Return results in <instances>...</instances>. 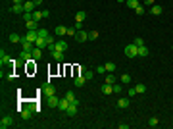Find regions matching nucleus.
I'll return each mask as SVG.
<instances>
[{"label": "nucleus", "instance_id": "obj_1", "mask_svg": "<svg viewBox=\"0 0 173 129\" xmlns=\"http://www.w3.org/2000/svg\"><path fill=\"white\" fill-rule=\"evenodd\" d=\"M125 56H127V58H137V56H139V46L135 45H127L125 46Z\"/></svg>", "mask_w": 173, "mask_h": 129}, {"label": "nucleus", "instance_id": "obj_2", "mask_svg": "<svg viewBox=\"0 0 173 129\" xmlns=\"http://www.w3.org/2000/svg\"><path fill=\"white\" fill-rule=\"evenodd\" d=\"M13 125V118L12 116H4L2 120H0V127L2 129H8V127H12Z\"/></svg>", "mask_w": 173, "mask_h": 129}, {"label": "nucleus", "instance_id": "obj_3", "mask_svg": "<svg viewBox=\"0 0 173 129\" xmlns=\"http://www.w3.org/2000/svg\"><path fill=\"white\" fill-rule=\"evenodd\" d=\"M19 45L23 46V50H27V52H33V48H35V43L27 41L25 37H21V43H19Z\"/></svg>", "mask_w": 173, "mask_h": 129}, {"label": "nucleus", "instance_id": "obj_4", "mask_svg": "<svg viewBox=\"0 0 173 129\" xmlns=\"http://www.w3.org/2000/svg\"><path fill=\"white\" fill-rule=\"evenodd\" d=\"M19 116H21V120H31V118H33V110L29 108V106H27V108H21Z\"/></svg>", "mask_w": 173, "mask_h": 129}, {"label": "nucleus", "instance_id": "obj_5", "mask_svg": "<svg viewBox=\"0 0 173 129\" xmlns=\"http://www.w3.org/2000/svg\"><path fill=\"white\" fill-rule=\"evenodd\" d=\"M42 93H44L46 97H52V95H56V87H54L52 83H46L44 89H42Z\"/></svg>", "mask_w": 173, "mask_h": 129}, {"label": "nucleus", "instance_id": "obj_6", "mask_svg": "<svg viewBox=\"0 0 173 129\" xmlns=\"http://www.w3.org/2000/svg\"><path fill=\"white\" fill-rule=\"evenodd\" d=\"M77 108H79V100L71 102V104H69V108L65 110V114H67V116H75V114H77Z\"/></svg>", "mask_w": 173, "mask_h": 129}, {"label": "nucleus", "instance_id": "obj_7", "mask_svg": "<svg viewBox=\"0 0 173 129\" xmlns=\"http://www.w3.org/2000/svg\"><path fill=\"white\" fill-rule=\"evenodd\" d=\"M75 41H79V43H83V41H89V33L83 31V29H81V31H77V33H75Z\"/></svg>", "mask_w": 173, "mask_h": 129}, {"label": "nucleus", "instance_id": "obj_8", "mask_svg": "<svg viewBox=\"0 0 173 129\" xmlns=\"http://www.w3.org/2000/svg\"><path fill=\"white\" fill-rule=\"evenodd\" d=\"M12 62H13V60L10 58V56H8L4 50L0 52V64H2V66H8V64H12Z\"/></svg>", "mask_w": 173, "mask_h": 129}, {"label": "nucleus", "instance_id": "obj_9", "mask_svg": "<svg viewBox=\"0 0 173 129\" xmlns=\"http://www.w3.org/2000/svg\"><path fill=\"white\" fill-rule=\"evenodd\" d=\"M25 39L31 41V43H37V39H38V29H37V31H27L25 33Z\"/></svg>", "mask_w": 173, "mask_h": 129}, {"label": "nucleus", "instance_id": "obj_10", "mask_svg": "<svg viewBox=\"0 0 173 129\" xmlns=\"http://www.w3.org/2000/svg\"><path fill=\"white\" fill-rule=\"evenodd\" d=\"M54 50L65 52V50H67V45H65V41H56V43H54Z\"/></svg>", "mask_w": 173, "mask_h": 129}, {"label": "nucleus", "instance_id": "obj_11", "mask_svg": "<svg viewBox=\"0 0 173 129\" xmlns=\"http://www.w3.org/2000/svg\"><path fill=\"white\" fill-rule=\"evenodd\" d=\"M19 60L21 62H29V60H33V52H27V50H21V54H19Z\"/></svg>", "mask_w": 173, "mask_h": 129}, {"label": "nucleus", "instance_id": "obj_12", "mask_svg": "<svg viewBox=\"0 0 173 129\" xmlns=\"http://www.w3.org/2000/svg\"><path fill=\"white\" fill-rule=\"evenodd\" d=\"M50 54H52V58L56 60V62H62V60H64V56H65V52H60V50H52Z\"/></svg>", "mask_w": 173, "mask_h": 129}, {"label": "nucleus", "instance_id": "obj_13", "mask_svg": "<svg viewBox=\"0 0 173 129\" xmlns=\"http://www.w3.org/2000/svg\"><path fill=\"white\" fill-rule=\"evenodd\" d=\"M69 100H67V98H62V100H60V104H58V110H62V112H65V110L69 108Z\"/></svg>", "mask_w": 173, "mask_h": 129}, {"label": "nucleus", "instance_id": "obj_14", "mask_svg": "<svg viewBox=\"0 0 173 129\" xmlns=\"http://www.w3.org/2000/svg\"><path fill=\"white\" fill-rule=\"evenodd\" d=\"M100 91H102V95H114V87L108 83H104L102 87H100Z\"/></svg>", "mask_w": 173, "mask_h": 129}, {"label": "nucleus", "instance_id": "obj_15", "mask_svg": "<svg viewBox=\"0 0 173 129\" xmlns=\"http://www.w3.org/2000/svg\"><path fill=\"white\" fill-rule=\"evenodd\" d=\"M25 27H27V31H37V29H38V21H35V20L27 21Z\"/></svg>", "mask_w": 173, "mask_h": 129}, {"label": "nucleus", "instance_id": "obj_16", "mask_svg": "<svg viewBox=\"0 0 173 129\" xmlns=\"http://www.w3.org/2000/svg\"><path fill=\"white\" fill-rule=\"evenodd\" d=\"M85 83H87V77H85L83 73H79V75L75 77V87H83Z\"/></svg>", "mask_w": 173, "mask_h": 129}, {"label": "nucleus", "instance_id": "obj_17", "mask_svg": "<svg viewBox=\"0 0 173 129\" xmlns=\"http://www.w3.org/2000/svg\"><path fill=\"white\" fill-rule=\"evenodd\" d=\"M60 100H62V98H58L56 95H52V97H48V102H50V108H58V104H60Z\"/></svg>", "mask_w": 173, "mask_h": 129}, {"label": "nucleus", "instance_id": "obj_18", "mask_svg": "<svg viewBox=\"0 0 173 129\" xmlns=\"http://www.w3.org/2000/svg\"><path fill=\"white\" fill-rule=\"evenodd\" d=\"M8 41L13 43V45H15V43H21V35H18V33H10V35H8Z\"/></svg>", "mask_w": 173, "mask_h": 129}, {"label": "nucleus", "instance_id": "obj_19", "mask_svg": "<svg viewBox=\"0 0 173 129\" xmlns=\"http://www.w3.org/2000/svg\"><path fill=\"white\" fill-rule=\"evenodd\" d=\"M54 33H56L58 37H64V35H67V27H64V25H58L56 29H54Z\"/></svg>", "mask_w": 173, "mask_h": 129}, {"label": "nucleus", "instance_id": "obj_20", "mask_svg": "<svg viewBox=\"0 0 173 129\" xmlns=\"http://www.w3.org/2000/svg\"><path fill=\"white\" fill-rule=\"evenodd\" d=\"M12 14H25L23 4H13V6H12Z\"/></svg>", "mask_w": 173, "mask_h": 129}, {"label": "nucleus", "instance_id": "obj_21", "mask_svg": "<svg viewBox=\"0 0 173 129\" xmlns=\"http://www.w3.org/2000/svg\"><path fill=\"white\" fill-rule=\"evenodd\" d=\"M35 46H37V48H48V43H46V39L38 37V39H37V43H35Z\"/></svg>", "mask_w": 173, "mask_h": 129}, {"label": "nucleus", "instance_id": "obj_22", "mask_svg": "<svg viewBox=\"0 0 173 129\" xmlns=\"http://www.w3.org/2000/svg\"><path fill=\"white\" fill-rule=\"evenodd\" d=\"M119 81H121V85H129L133 81V77H131L129 73H123V75H119Z\"/></svg>", "mask_w": 173, "mask_h": 129}, {"label": "nucleus", "instance_id": "obj_23", "mask_svg": "<svg viewBox=\"0 0 173 129\" xmlns=\"http://www.w3.org/2000/svg\"><path fill=\"white\" fill-rule=\"evenodd\" d=\"M23 8H25V12H33L35 2H33V0H25V2H23Z\"/></svg>", "mask_w": 173, "mask_h": 129}, {"label": "nucleus", "instance_id": "obj_24", "mask_svg": "<svg viewBox=\"0 0 173 129\" xmlns=\"http://www.w3.org/2000/svg\"><path fill=\"white\" fill-rule=\"evenodd\" d=\"M115 79H117V77H115L114 73H108V75L104 77V83H108V85H114V83H115Z\"/></svg>", "mask_w": 173, "mask_h": 129}, {"label": "nucleus", "instance_id": "obj_25", "mask_svg": "<svg viewBox=\"0 0 173 129\" xmlns=\"http://www.w3.org/2000/svg\"><path fill=\"white\" fill-rule=\"evenodd\" d=\"M33 58H35V60L42 58V48H37V46H35V48H33Z\"/></svg>", "mask_w": 173, "mask_h": 129}, {"label": "nucleus", "instance_id": "obj_26", "mask_svg": "<svg viewBox=\"0 0 173 129\" xmlns=\"http://www.w3.org/2000/svg\"><path fill=\"white\" fill-rule=\"evenodd\" d=\"M117 106H119V108H129V97L127 98H119V100H117Z\"/></svg>", "mask_w": 173, "mask_h": 129}, {"label": "nucleus", "instance_id": "obj_27", "mask_svg": "<svg viewBox=\"0 0 173 129\" xmlns=\"http://www.w3.org/2000/svg\"><path fill=\"white\" fill-rule=\"evenodd\" d=\"M42 18H44V12H38V10L33 12V20H35V21H40Z\"/></svg>", "mask_w": 173, "mask_h": 129}, {"label": "nucleus", "instance_id": "obj_28", "mask_svg": "<svg viewBox=\"0 0 173 129\" xmlns=\"http://www.w3.org/2000/svg\"><path fill=\"white\" fill-rule=\"evenodd\" d=\"M85 18H87V14H85L83 10H81V12H77V14H75V20L79 21V23H83V21H85Z\"/></svg>", "mask_w": 173, "mask_h": 129}, {"label": "nucleus", "instance_id": "obj_29", "mask_svg": "<svg viewBox=\"0 0 173 129\" xmlns=\"http://www.w3.org/2000/svg\"><path fill=\"white\" fill-rule=\"evenodd\" d=\"M148 54H150L148 46H139V56H142V58H144V56H148Z\"/></svg>", "mask_w": 173, "mask_h": 129}, {"label": "nucleus", "instance_id": "obj_30", "mask_svg": "<svg viewBox=\"0 0 173 129\" xmlns=\"http://www.w3.org/2000/svg\"><path fill=\"white\" fill-rule=\"evenodd\" d=\"M150 12H152L154 16H160V14L164 12V8H162V6H156V4H154V6L150 8Z\"/></svg>", "mask_w": 173, "mask_h": 129}, {"label": "nucleus", "instance_id": "obj_31", "mask_svg": "<svg viewBox=\"0 0 173 129\" xmlns=\"http://www.w3.org/2000/svg\"><path fill=\"white\" fill-rule=\"evenodd\" d=\"M135 89H137V95H141V93H146V87H144L142 83H137V85H135Z\"/></svg>", "mask_w": 173, "mask_h": 129}, {"label": "nucleus", "instance_id": "obj_32", "mask_svg": "<svg viewBox=\"0 0 173 129\" xmlns=\"http://www.w3.org/2000/svg\"><path fill=\"white\" fill-rule=\"evenodd\" d=\"M158 123H160V122H158V118H156V116H152L150 120H148V125H150V127H158Z\"/></svg>", "mask_w": 173, "mask_h": 129}, {"label": "nucleus", "instance_id": "obj_33", "mask_svg": "<svg viewBox=\"0 0 173 129\" xmlns=\"http://www.w3.org/2000/svg\"><path fill=\"white\" fill-rule=\"evenodd\" d=\"M83 75L87 77V81H90V79H94V71H92V70H85Z\"/></svg>", "mask_w": 173, "mask_h": 129}, {"label": "nucleus", "instance_id": "obj_34", "mask_svg": "<svg viewBox=\"0 0 173 129\" xmlns=\"http://www.w3.org/2000/svg\"><path fill=\"white\" fill-rule=\"evenodd\" d=\"M38 37H42V39H48V37H50L48 29H38Z\"/></svg>", "mask_w": 173, "mask_h": 129}, {"label": "nucleus", "instance_id": "obj_35", "mask_svg": "<svg viewBox=\"0 0 173 129\" xmlns=\"http://www.w3.org/2000/svg\"><path fill=\"white\" fill-rule=\"evenodd\" d=\"M106 71H108V73H114L115 71V64L114 62H108V64H106Z\"/></svg>", "mask_w": 173, "mask_h": 129}, {"label": "nucleus", "instance_id": "obj_36", "mask_svg": "<svg viewBox=\"0 0 173 129\" xmlns=\"http://www.w3.org/2000/svg\"><path fill=\"white\" fill-rule=\"evenodd\" d=\"M98 37H100V33H98V31H89V39L90 41H96Z\"/></svg>", "mask_w": 173, "mask_h": 129}, {"label": "nucleus", "instance_id": "obj_37", "mask_svg": "<svg viewBox=\"0 0 173 129\" xmlns=\"http://www.w3.org/2000/svg\"><path fill=\"white\" fill-rule=\"evenodd\" d=\"M21 18H23V21L27 23V21H31V20H33V12H25L23 16H21Z\"/></svg>", "mask_w": 173, "mask_h": 129}, {"label": "nucleus", "instance_id": "obj_38", "mask_svg": "<svg viewBox=\"0 0 173 129\" xmlns=\"http://www.w3.org/2000/svg\"><path fill=\"white\" fill-rule=\"evenodd\" d=\"M65 98H67L69 102H75V100H77V98H75V95H73L71 91H67V93H65Z\"/></svg>", "mask_w": 173, "mask_h": 129}, {"label": "nucleus", "instance_id": "obj_39", "mask_svg": "<svg viewBox=\"0 0 173 129\" xmlns=\"http://www.w3.org/2000/svg\"><path fill=\"white\" fill-rule=\"evenodd\" d=\"M139 4H141L139 0H127V6H129V8H133V10H135L137 6H139Z\"/></svg>", "mask_w": 173, "mask_h": 129}, {"label": "nucleus", "instance_id": "obj_40", "mask_svg": "<svg viewBox=\"0 0 173 129\" xmlns=\"http://www.w3.org/2000/svg\"><path fill=\"white\" fill-rule=\"evenodd\" d=\"M135 95H137V89H135V87L127 89V97H129V98H131V97H135Z\"/></svg>", "mask_w": 173, "mask_h": 129}, {"label": "nucleus", "instance_id": "obj_41", "mask_svg": "<svg viewBox=\"0 0 173 129\" xmlns=\"http://www.w3.org/2000/svg\"><path fill=\"white\" fill-rule=\"evenodd\" d=\"M96 73H100V75L106 73V66H96Z\"/></svg>", "mask_w": 173, "mask_h": 129}, {"label": "nucleus", "instance_id": "obj_42", "mask_svg": "<svg viewBox=\"0 0 173 129\" xmlns=\"http://www.w3.org/2000/svg\"><path fill=\"white\" fill-rule=\"evenodd\" d=\"M75 33H77L75 27H67V35H69V37H75Z\"/></svg>", "mask_w": 173, "mask_h": 129}, {"label": "nucleus", "instance_id": "obj_43", "mask_svg": "<svg viewBox=\"0 0 173 129\" xmlns=\"http://www.w3.org/2000/svg\"><path fill=\"white\" fill-rule=\"evenodd\" d=\"M135 12L139 14V16H142V14H144V6H141V4H139V6L135 8Z\"/></svg>", "mask_w": 173, "mask_h": 129}, {"label": "nucleus", "instance_id": "obj_44", "mask_svg": "<svg viewBox=\"0 0 173 129\" xmlns=\"http://www.w3.org/2000/svg\"><path fill=\"white\" fill-rule=\"evenodd\" d=\"M133 43H135V45H137V46H144V41H142L141 37H137V39H135Z\"/></svg>", "mask_w": 173, "mask_h": 129}, {"label": "nucleus", "instance_id": "obj_45", "mask_svg": "<svg viewBox=\"0 0 173 129\" xmlns=\"http://www.w3.org/2000/svg\"><path fill=\"white\" fill-rule=\"evenodd\" d=\"M112 87H114V93H121V85L114 83V85H112Z\"/></svg>", "mask_w": 173, "mask_h": 129}, {"label": "nucleus", "instance_id": "obj_46", "mask_svg": "<svg viewBox=\"0 0 173 129\" xmlns=\"http://www.w3.org/2000/svg\"><path fill=\"white\" fill-rule=\"evenodd\" d=\"M142 2H144L146 6H154V2H156V0H142Z\"/></svg>", "mask_w": 173, "mask_h": 129}, {"label": "nucleus", "instance_id": "obj_47", "mask_svg": "<svg viewBox=\"0 0 173 129\" xmlns=\"http://www.w3.org/2000/svg\"><path fill=\"white\" fill-rule=\"evenodd\" d=\"M81 25H83V23H79V21H75V25H73V27H75L77 31H81V29H83V27H81Z\"/></svg>", "mask_w": 173, "mask_h": 129}, {"label": "nucleus", "instance_id": "obj_48", "mask_svg": "<svg viewBox=\"0 0 173 129\" xmlns=\"http://www.w3.org/2000/svg\"><path fill=\"white\" fill-rule=\"evenodd\" d=\"M33 2H35V6H40V4H42L44 0H33Z\"/></svg>", "mask_w": 173, "mask_h": 129}, {"label": "nucleus", "instance_id": "obj_49", "mask_svg": "<svg viewBox=\"0 0 173 129\" xmlns=\"http://www.w3.org/2000/svg\"><path fill=\"white\" fill-rule=\"evenodd\" d=\"M25 0H13V4H23Z\"/></svg>", "mask_w": 173, "mask_h": 129}, {"label": "nucleus", "instance_id": "obj_50", "mask_svg": "<svg viewBox=\"0 0 173 129\" xmlns=\"http://www.w3.org/2000/svg\"><path fill=\"white\" fill-rule=\"evenodd\" d=\"M117 2H127V0H117Z\"/></svg>", "mask_w": 173, "mask_h": 129}, {"label": "nucleus", "instance_id": "obj_51", "mask_svg": "<svg viewBox=\"0 0 173 129\" xmlns=\"http://www.w3.org/2000/svg\"><path fill=\"white\" fill-rule=\"evenodd\" d=\"M171 48H173V46H171Z\"/></svg>", "mask_w": 173, "mask_h": 129}]
</instances>
